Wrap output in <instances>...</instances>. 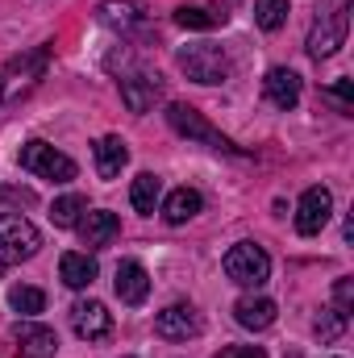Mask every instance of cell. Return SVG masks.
Listing matches in <instances>:
<instances>
[{"label": "cell", "mask_w": 354, "mask_h": 358, "mask_svg": "<svg viewBox=\"0 0 354 358\" xmlns=\"http://www.w3.org/2000/svg\"><path fill=\"white\" fill-rule=\"evenodd\" d=\"M334 313L351 321V313H354V279H338V283H334Z\"/></svg>", "instance_id": "obj_25"}, {"label": "cell", "mask_w": 354, "mask_h": 358, "mask_svg": "<svg viewBox=\"0 0 354 358\" xmlns=\"http://www.w3.org/2000/svg\"><path fill=\"white\" fill-rule=\"evenodd\" d=\"M263 92L275 108H296L300 104V76L292 67H271L263 80Z\"/></svg>", "instance_id": "obj_13"}, {"label": "cell", "mask_w": 354, "mask_h": 358, "mask_svg": "<svg viewBox=\"0 0 354 358\" xmlns=\"http://www.w3.org/2000/svg\"><path fill=\"white\" fill-rule=\"evenodd\" d=\"M200 208H204V196H200L196 187H176V192L163 200V221H167V225H183V221H192Z\"/></svg>", "instance_id": "obj_17"}, {"label": "cell", "mask_w": 354, "mask_h": 358, "mask_svg": "<svg viewBox=\"0 0 354 358\" xmlns=\"http://www.w3.org/2000/svg\"><path fill=\"white\" fill-rule=\"evenodd\" d=\"M84 213H88V200H84V196H63V200L50 204V221H55L59 229H76Z\"/></svg>", "instance_id": "obj_21"}, {"label": "cell", "mask_w": 354, "mask_h": 358, "mask_svg": "<svg viewBox=\"0 0 354 358\" xmlns=\"http://www.w3.org/2000/svg\"><path fill=\"white\" fill-rule=\"evenodd\" d=\"M159 92H163V80H159V76H146V71L121 76V100H125L129 113H146V108L159 100Z\"/></svg>", "instance_id": "obj_10"}, {"label": "cell", "mask_w": 354, "mask_h": 358, "mask_svg": "<svg viewBox=\"0 0 354 358\" xmlns=\"http://www.w3.org/2000/svg\"><path fill=\"white\" fill-rule=\"evenodd\" d=\"M0 100H4V84H0Z\"/></svg>", "instance_id": "obj_31"}, {"label": "cell", "mask_w": 354, "mask_h": 358, "mask_svg": "<svg viewBox=\"0 0 354 358\" xmlns=\"http://www.w3.org/2000/svg\"><path fill=\"white\" fill-rule=\"evenodd\" d=\"M346 29H351V0H321L304 50H309L313 59H330V55H338V46L346 42Z\"/></svg>", "instance_id": "obj_1"}, {"label": "cell", "mask_w": 354, "mask_h": 358, "mask_svg": "<svg viewBox=\"0 0 354 358\" xmlns=\"http://www.w3.org/2000/svg\"><path fill=\"white\" fill-rule=\"evenodd\" d=\"M96 21L125 34V29H134V25L142 21V13H138V4H129V0H104V4L96 8Z\"/></svg>", "instance_id": "obj_19"}, {"label": "cell", "mask_w": 354, "mask_h": 358, "mask_svg": "<svg viewBox=\"0 0 354 358\" xmlns=\"http://www.w3.org/2000/svg\"><path fill=\"white\" fill-rule=\"evenodd\" d=\"M17 342L25 346L29 358H50L59 350V334H55L50 325H38V321H21V325H17Z\"/></svg>", "instance_id": "obj_16"}, {"label": "cell", "mask_w": 354, "mask_h": 358, "mask_svg": "<svg viewBox=\"0 0 354 358\" xmlns=\"http://www.w3.org/2000/svg\"><path fill=\"white\" fill-rule=\"evenodd\" d=\"M80 238H84V246L88 250H104L117 234H121V221H117V213H104V208H96V213H84L80 217Z\"/></svg>", "instance_id": "obj_12"}, {"label": "cell", "mask_w": 354, "mask_h": 358, "mask_svg": "<svg viewBox=\"0 0 354 358\" xmlns=\"http://www.w3.org/2000/svg\"><path fill=\"white\" fill-rule=\"evenodd\" d=\"M59 275H63V283H67V287L84 292V287L96 283L100 267H96V259H92L88 250H67V255L59 259Z\"/></svg>", "instance_id": "obj_14"}, {"label": "cell", "mask_w": 354, "mask_h": 358, "mask_svg": "<svg viewBox=\"0 0 354 358\" xmlns=\"http://www.w3.org/2000/svg\"><path fill=\"white\" fill-rule=\"evenodd\" d=\"M71 329L84 342H104L113 334V313L100 300H80V304H71Z\"/></svg>", "instance_id": "obj_9"}, {"label": "cell", "mask_w": 354, "mask_h": 358, "mask_svg": "<svg viewBox=\"0 0 354 358\" xmlns=\"http://www.w3.org/2000/svg\"><path fill=\"white\" fill-rule=\"evenodd\" d=\"M8 304H13L21 317H34V313L46 308V292H42V287H13V292H8Z\"/></svg>", "instance_id": "obj_23"}, {"label": "cell", "mask_w": 354, "mask_h": 358, "mask_svg": "<svg viewBox=\"0 0 354 358\" xmlns=\"http://www.w3.org/2000/svg\"><path fill=\"white\" fill-rule=\"evenodd\" d=\"M321 96H325V100H334L342 113H354V80H338L334 88H325Z\"/></svg>", "instance_id": "obj_27"}, {"label": "cell", "mask_w": 354, "mask_h": 358, "mask_svg": "<svg viewBox=\"0 0 354 358\" xmlns=\"http://www.w3.org/2000/svg\"><path fill=\"white\" fill-rule=\"evenodd\" d=\"M255 21H259V29L275 34L288 21V0H255Z\"/></svg>", "instance_id": "obj_22"}, {"label": "cell", "mask_w": 354, "mask_h": 358, "mask_svg": "<svg viewBox=\"0 0 354 358\" xmlns=\"http://www.w3.org/2000/svg\"><path fill=\"white\" fill-rule=\"evenodd\" d=\"M21 171H29V176H38V179H50V183H71L80 167H76V159H67L50 142L34 138V142L21 146Z\"/></svg>", "instance_id": "obj_4"}, {"label": "cell", "mask_w": 354, "mask_h": 358, "mask_svg": "<svg viewBox=\"0 0 354 358\" xmlns=\"http://www.w3.org/2000/svg\"><path fill=\"white\" fill-rule=\"evenodd\" d=\"M200 329H204V321H200V313H196L192 304H167V308L155 317V334L167 338V342H187V338H196Z\"/></svg>", "instance_id": "obj_8"}, {"label": "cell", "mask_w": 354, "mask_h": 358, "mask_svg": "<svg viewBox=\"0 0 354 358\" xmlns=\"http://www.w3.org/2000/svg\"><path fill=\"white\" fill-rule=\"evenodd\" d=\"M213 358H267L259 346H225L221 355H213Z\"/></svg>", "instance_id": "obj_29"}, {"label": "cell", "mask_w": 354, "mask_h": 358, "mask_svg": "<svg viewBox=\"0 0 354 358\" xmlns=\"http://www.w3.org/2000/svg\"><path fill=\"white\" fill-rule=\"evenodd\" d=\"M159 196H163V179L150 176V171H142V176L134 179V187H129V200H134V208L142 217H150L159 208Z\"/></svg>", "instance_id": "obj_20"}, {"label": "cell", "mask_w": 354, "mask_h": 358, "mask_svg": "<svg viewBox=\"0 0 354 358\" xmlns=\"http://www.w3.org/2000/svg\"><path fill=\"white\" fill-rule=\"evenodd\" d=\"M313 329H317V338H321V342H334V338L346 329V317H338V313L330 308V313H321V317H317V325H313Z\"/></svg>", "instance_id": "obj_26"}, {"label": "cell", "mask_w": 354, "mask_h": 358, "mask_svg": "<svg viewBox=\"0 0 354 358\" xmlns=\"http://www.w3.org/2000/svg\"><path fill=\"white\" fill-rule=\"evenodd\" d=\"M234 321L242 325V329H271L275 325V300H267V296H242L238 304H234Z\"/></svg>", "instance_id": "obj_15"}, {"label": "cell", "mask_w": 354, "mask_h": 358, "mask_svg": "<svg viewBox=\"0 0 354 358\" xmlns=\"http://www.w3.org/2000/svg\"><path fill=\"white\" fill-rule=\"evenodd\" d=\"M46 55H50V46H38L29 59H21V55H17V59L8 63V71H29V76H42V67H46Z\"/></svg>", "instance_id": "obj_28"}, {"label": "cell", "mask_w": 354, "mask_h": 358, "mask_svg": "<svg viewBox=\"0 0 354 358\" xmlns=\"http://www.w3.org/2000/svg\"><path fill=\"white\" fill-rule=\"evenodd\" d=\"M125 163H129V146L121 138H100L96 142V176L100 179H117Z\"/></svg>", "instance_id": "obj_18"}, {"label": "cell", "mask_w": 354, "mask_h": 358, "mask_svg": "<svg viewBox=\"0 0 354 358\" xmlns=\"http://www.w3.org/2000/svg\"><path fill=\"white\" fill-rule=\"evenodd\" d=\"M225 275H229L238 287H263L267 275H271V259H267L263 246L238 242V246L225 250Z\"/></svg>", "instance_id": "obj_6"}, {"label": "cell", "mask_w": 354, "mask_h": 358, "mask_svg": "<svg viewBox=\"0 0 354 358\" xmlns=\"http://www.w3.org/2000/svg\"><path fill=\"white\" fill-rule=\"evenodd\" d=\"M113 292H117V300H121V304H142V300L150 296V275H146V267H142V263H134V259L117 263Z\"/></svg>", "instance_id": "obj_11"}, {"label": "cell", "mask_w": 354, "mask_h": 358, "mask_svg": "<svg viewBox=\"0 0 354 358\" xmlns=\"http://www.w3.org/2000/svg\"><path fill=\"white\" fill-rule=\"evenodd\" d=\"M176 21L183 29H213V25H221L225 21V13H208V8H176Z\"/></svg>", "instance_id": "obj_24"}, {"label": "cell", "mask_w": 354, "mask_h": 358, "mask_svg": "<svg viewBox=\"0 0 354 358\" xmlns=\"http://www.w3.org/2000/svg\"><path fill=\"white\" fill-rule=\"evenodd\" d=\"M330 217H334V196H330V187H309L304 196H300V204H296V229L304 234V238H313V234H321L325 225H330Z\"/></svg>", "instance_id": "obj_7"}, {"label": "cell", "mask_w": 354, "mask_h": 358, "mask_svg": "<svg viewBox=\"0 0 354 358\" xmlns=\"http://www.w3.org/2000/svg\"><path fill=\"white\" fill-rule=\"evenodd\" d=\"M0 200H17V204H34L29 187H0Z\"/></svg>", "instance_id": "obj_30"}, {"label": "cell", "mask_w": 354, "mask_h": 358, "mask_svg": "<svg viewBox=\"0 0 354 358\" xmlns=\"http://www.w3.org/2000/svg\"><path fill=\"white\" fill-rule=\"evenodd\" d=\"M42 250V234L21 213H0V267H17Z\"/></svg>", "instance_id": "obj_3"}, {"label": "cell", "mask_w": 354, "mask_h": 358, "mask_svg": "<svg viewBox=\"0 0 354 358\" xmlns=\"http://www.w3.org/2000/svg\"><path fill=\"white\" fill-rule=\"evenodd\" d=\"M176 63H179V71H183L192 84H225V80H229V71H234V67H229L225 46H217V42L179 46Z\"/></svg>", "instance_id": "obj_2"}, {"label": "cell", "mask_w": 354, "mask_h": 358, "mask_svg": "<svg viewBox=\"0 0 354 358\" xmlns=\"http://www.w3.org/2000/svg\"><path fill=\"white\" fill-rule=\"evenodd\" d=\"M167 125L176 129L179 138H187V142H200V146H208V150H221V155H238V146L221 134V129H213L192 104H167Z\"/></svg>", "instance_id": "obj_5"}]
</instances>
